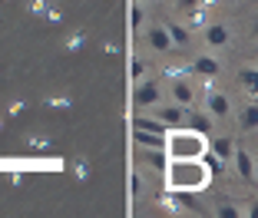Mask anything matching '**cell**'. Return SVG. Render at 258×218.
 Returning <instances> with one entry per match:
<instances>
[{
  "instance_id": "1",
  "label": "cell",
  "mask_w": 258,
  "mask_h": 218,
  "mask_svg": "<svg viewBox=\"0 0 258 218\" xmlns=\"http://www.w3.org/2000/svg\"><path fill=\"white\" fill-rule=\"evenodd\" d=\"M162 179L169 192H202L212 182V169L205 166V159H169Z\"/></svg>"
},
{
  "instance_id": "2",
  "label": "cell",
  "mask_w": 258,
  "mask_h": 218,
  "mask_svg": "<svg viewBox=\"0 0 258 218\" xmlns=\"http://www.w3.org/2000/svg\"><path fill=\"white\" fill-rule=\"evenodd\" d=\"M209 135L189 126H175L166 132V156L169 159H205L209 156Z\"/></svg>"
},
{
  "instance_id": "3",
  "label": "cell",
  "mask_w": 258,
  "mask_h": 218,
  "mask_svg": "<svg viewBox=\"0 0 258 218\" xmlns=\"http://www.w3.org/2000/svg\"><path fill=\"white\" fill-rule=\"evenodd\" d=\"M162 99H166V93H162V86L156 83V80H139V83H133V103H136L139 113H149L152 106H159Z\"/></svg>"
},
{
  "instance_id": "4",
  "label": "cell",
  "mask_w": 258,
  "mask_h": 218,
  "mask_svg": "<svg viewBox=\"0 0 258 218\" xmlns=\"http://www.w3.org/2000/svg\"><path fill=\"white\" fill-rule=\"evenodd\" d=\"M202 106L212 113V119L215 122H225V119H232V113H235V106H232V96H228L225 90H215L212 83H209V90H205V96H202Z\"/></svg>"
},
{
  "instance_id": "5",
  "label": "cell",
  "mask_w": 258,
  "mask_h": 218,
  "mask_svg": "<svg viewBox=\"0 0 258 218\" xmlns=\"http://www.w3.org/2000/svg\"><path fill=\"white\" fill-rule=\"evenodd\" d=\"M202 40H205V50H228L232 46V27L225 20H209L202 27Z\"/></svg>"
},
{
  "instance_id": "6",
  "label": "cell",
  "mask_w": 258,
  "mask_h": 218,
  "mask_svg": "<svg viewBox=\"0 0 258 218\" xmlns=\"http://www.w3.org/2000/svg\"><path fill=\"white\" fill-rule=\"evenodd\" d=\"M192 76H202L205 83H209V80H219L222 76V60L219 56H215V50H205V53H199V56H192Z\"/></svg>"
},
{
  "instance_id": "7",
  "label": "cell",
  "mask_w": 258,
  "mask_h": 218,
  "mask_svg": "<svg viewBox=\"0 0 258 218\" xmlns=\"http://www.w3.org/2000/svg\"><path fill=\"white\" fill-rule=\"evenodd\" d=\"M149 113L156 116L166 129H175V126H185V113H189V109L179 106V103H172V99H162L159 106H152Z\"/></svg>"
},
{
  "instance_id": "8",
  "label": "cell",
  "mask_w": 258,
  "mask_h": 218,
  "mask_svg": "<svg viewBox=\"0 0 258 218\" xmlns=\"http://www.w3.org/2000/svg\"><path fill=\"white\" fill-rule=\"evenodd\" d=\"M146 46L152 53H172L175 50L172 33H169L166 23H146Z\"/></svg>"
},
{
  "instance_id": "9",
  "label": "cell",
  "mask_w": 258,
  "mask_h": 218,
  "mask_svg": "<svg viewBox=\"0 0 258 218\" xmlns=\"http://www.w3.org/2000/svg\"><path fill=\"white\" fill-rule=\"evenodd\" d=\"M166 99H172V103L192 109V106H196V86H192V76H175V80H169V96Z\"/></svg>"
},
{
  "instance_id": "10",
  "label": "cell",
  "mask_w": 258,
  "mask_h": 218,
  "mask_svg": "<svg viewBox=\"0 0 258 218\" xmlns=\"http://www.w3.org/2000/svg\"><path fill=\"white\" fill-rule=\"evenodd\" d=\"M235 122L242 132H258V96H248L242 103V109L235 113Z\"/></svg>"
},
{
  "instance_id": "11",
  "label": "cell",
  "mask_w": 258,
  "mask_h": 218,
  "mask_svg": "<svg viewBox=\"0 0 258 218\" xmlns=\"http://www.w3.org/2000/svg\"><path fill=\"white\" fill-rule=\"evenodd\" d=\"M255 162L258 159L251 156V149H238L235 146V156H232V166H235V172H238V179L242 182H255Z\"/></svg>"
},
{
  "instance_id": "12",
  "label": "cell",
  "mask_w": 258,
  "mask_h": 218,
  "mask_svg": "<svg viewBox=\"0 0 258 218\" xmlns=\"http://www.w3.org/2000/svg\"><path fill=\"white\" fill-rule=\"evenodd\" d=\"M185 126L189 129H199V132H205V135H212L215 132V119H212V113L205 109V106H192L189 113H185Z\"/></svg>"
},
{
  "instance_id": "13",
  "label": "cell",
  "mask_w": 258,
  "mask_h": 218,
  "mask_svg": "<svg viewBox=\"0 0 258 218\" xmlns=\"http://www.w3.org/2000/svg\"><path fill=\"white\" fill-rule=\"evenodd\" d=\"M133 146H136V149H166V135L152 132V129L133 126Z\"/></svg>"
},
{
  "instance_id": "14",
  "label": "cell",
  "mask_w": 258,
  "mask_h": 218,
  "mask_svg": "<svg viewBox=\"0 0 258 218\" xmlns=\"http://www.w3.org/2000/svg\"><path fill=\"white\" fill-rule=\"evenodd\" d=\"M139 162H143L149 172L156 175H166V166H169V156L166 149H139Z\"/></svg>"
},
{
  "instance_id": "15",
  "label": "cell",
  "mask_w": 258,
  "mask_h": 218,
  "mask_svg": "<svg viewBox=\"0 0 258 218\" xmlns=\"http://www.w3.org/2000/svg\"><path fill=\"white\" fill-rule=\"evenodd\" d=\"M209 152L215 156V162H232V156H235V142H232L228 135H215L212 142H209Z\"/></svg>"
},
{
  "instance_id": "16",
  "label": "cell",
  "mask_w": 258,
  "mask_h": 218,
  "mask_svg": "<svg viewBox=\"0 0 258 218\" xmlns=\"http://www.w3.org/2000/svg\"><path fill=\"white\" fill-rule=\"evenodd\" d=\"M23 142H27V149H33V152L53 149V139H50L46 132H27V135H23Z\"/></svg>"
},
{
  "instance_id": "17",
  "label": "cell",
  "mask_w": 258,
  "mask_h": 218,
  "mask_svg": "<svg viewBox=\"0 0 258 218\" xmlns=\"http://www.w3.org/2000/svg\"><path fill=\"white\" fill-rule=\"evenodd\" d=\"M169 27V33H172V43H175V50H182V46H189V40H192V30L185 27V23H166Z\"/></svg>"
},
{
  "instance_id": "18",
  "label": "cell",
  "mask_w": 258,
  "mask_h": 218,
  "mask_svg": "<svg viewBox=\"0 0 258 218\" xmlns=\"http://www.w3.org/2000/svg\"><path fill=\"white\" fill-rule=\"evenodd\" d=\"M43 106L46 109H70V106H73V96H70V93H50V96H43Z\"/></svg>"
},
{
  "instance_id": "19",
  "label": "cell",
  "mask_w": 258,
  "mask_h": 218,
  "mask_svg": "<svg viewBox=\"0 0 258 218\" xmlns=\"http://www.w3.org/2000/svg\"><path fill=\"white\" fill-rule=\"evenodd\" d=\"M129 27H133V30H146V4H133V7H129Z\"/></svg>"
},
{
  "instance_id": "20",
  "label": "cell",
  "mask_w": 258,
  "mask_h": 218,
  "mask_svg": "<svg viewBox=\"0 0 258 218\" xmlns=\"http://www.w3.org/2000/svg\"><path fill=\"white\" fill-rule=\"evenodd\" d=\"M83 46H86V33H83V30L67 33V40H63V50H67V53H80Z\"/></svg>"
},
{
  "instance_id": "21",
  "label": "cell",
  "mask_w": 258,
  "mask_h": 218,
  "mask_svg": "<svg viewBox=\"0 0 258 218\" xmlns=\"http://www.w3.org/2000/svg\"><path fill=\"white\" fill-rule=\"evenodd\" d=\"M129 76H133V83H139V80H149V66H146V60L133 56V60H129Z\"/></svg>"
},
{
  "instance_id": "22",
  "label": "cell",
  "mask_w": 258,
  "mask_h": 218,
  "mask_svg": "<svg viewBox=\"0 0 258 218\" xmlns=\"http://www.w3.org/2000/svg\"><path fill=\"white\" fill-rule=\"evenodd\" d=\"M238 76H242V83L248 86L251 96H258V66H242V73H238Z\"/></svg>"
},
{
  "instance_id": "23",
  "label": "cell",
  "mask_w": 258,
  "mask_h": 218,
  "mask_svg": "<svg viewBox=\"0 0 258 218\" xmlns=\"http://www.w3.org/2000/svg\"><path fill=\"white\" fill-rule=\"evenodd\" d=\"M90 162L86 159H76V166H73V175H76V182H90Z\"/></svg>"
},
{
  "instance_id": "24",
  "label": "cell",
  "mask_w": 258,
  "mask_h": 218,
  "mask_svg": "<svg viewBox=\"0 0 258 218\" xmlns=\"http://www.w3.org/2000/svg\"><path fill=\"white\" fill-rule=\"evenodd\" d=\"M46 7H50V0H27V14L30 17H43Z\"/></svg>"
},
{
  "instance_id": "25",
  "label": "cell",
  "mask_w": 258,
  "mask_h": 218,
  "mask_svg": "<svg viewBox=\"0 0 258 218\" xmlns=\"http://www.w3.org/2000/svg\"><path fill=\"white\" fill-rule=\"evenodd\" d=\"M159 205H162L166 211H172V215H182V211H185V205L179 202V198H172V195H166V198H162Z\"/></svg>"
},
{
  "instance_id": "26",
  "label": "cell",
  "mask_w": 258,
  "mask_h": 218,
  "mask_svg": "<svg viewBox=\"0 0 258 218\" xmlns=\"http://www.w3.org/2000/svg\"><path fill=\"white\" fill-rule=\"evenodd\" d=\"M215 215L219 218H238V215H245V208H238V205H219Z\"/></svg>"
},
{
  "instance_id": "27",
  "label": "cell",
  "mask_w": 258,
  "mask_h": 218,
  "mask_svg": "<svg viewBox=\"0 0 258 218\" xmlns=\"http://www.w3.org/2000/svg\"><path fill=\"white\" fill-rule=\"evenodd\" d=\"M129 195H133V198H139V195H143V175H139V172H133V175H129Z\"/></svg>"
},
{
  "instance_id": "28",
  "label": "cell",
  "mask_w": 258,
  "mask_h": 218,
  "mask_svg": "<svg viewBox=\"0 0 258 218\" xmlns=\"http://www.w3.org/2000/svg\"><path fill=\"white\" fill-rule=\"evenodd\" d=\"M40 20H43V23H60V20H63V10H60V7H53V4H50V7H46V14L40 17Z\"/></svg>"
},
{
  "instance_id": "29",
  "label": "cell",
  "mask_w": 258,
  "mask_h": 218,
  "mask_svg": "<svg viewBox=\"0 0 258 218\" xmlns=\"http://www.w3.org/2000/svg\"><path fill=\"white\" fill-rule=\"evenodd\" d=\"M23 109H27V99H20V96L10 99V106H7V113H10V116H20Z\"/></svg>"
},
{
  "instance_id": "30",
  "label": "cell",
  "mask_w": 258,
  "mask_h": 218,
  "mask_svg": "<svg viewBox=\"0 0 258 218\" xmlns=\"http://www.w3.org/2000/svg\"><path fill=\"white\" fill-rule=\"evenodd\" d=\"M103 53H106V56H116V53H119V43H116V40H103Z\"/></svg>"
},
{
  "instance_id": "31",
  "label": "cell",
  "mask_w": 258,
  "mask_h": 218,
  "mask_svg": "<svg viewBox=\"0 0 258 218\" xmlns=\"http://www.w3.org/2000/svg\"><path fill=\"white\" fill-rule=\"evenodd\" d=\"M199 4H202V0H175L179 10H192V7H199Z\"/></svg>"
},
{
  "instance_id": "32",
  "label": "cell",
  "mask_w": 258,
  "mask_h": 218,
  "mask_svg": "<svg viewBox=\"0 0 258 218\" xmlns=\"http://www.w3.org/2000/svg\"><path fill=\"white\" fill-rule=\"evenodd\" d=\"M255 37H258V14H255Z\"/></svg>"
},
{
  "instance_id": "33",
  "label": "cell",
  "mask_w": 258,
  "mask_h": 218,
  "mask_svg": "<svg viewBox=\"0 0 258 218\" xmlns=\"http://www.w3.org/2000/svg\"><path fill=\"white\" fill-rule=\"evenodd\" d=\"M255 56H258V37H255Z\"/></svg>"
},
{
  "instance_id": "34",
  "label": "cell",
  "mask_w": 258,
  "mask_h": 218,
  "mask_svg": "<svg viewBox=\"0 0 258 218\" xmlns=\"http://www.w3.org/2000/svg\"><path fill=\"white\" fill-rule=\"evenodd\" d=\"M255 182H258V162H255Z\"/></svg>"
},
{
  "instance_id": "35",
  "label": "cell",
  "mask_w": 258,
  "mask_h": 218,
  "mask_svg": "<svg viewBox=\"0 0 258 218\" xmlns=\"http://www.w3.org/2000/svg\"><path fill=\"white\" fill-rule=\"evenodd\" d=\"M139 4H156V0H139Z\"/></svg>"
},
{
  "instance_id": "36",
  "label": "cell",
  "mask_w": 258,
  "mask_h": 218,
  "mask_svg": "<svg viewBox=\"0 0 258 218\" xmlns=\"http://www.w3.org/2000/svg\"><path fill=\"white\" fill-rule=\"evenodd\" d=\"M0 129H4V119H0Z\"/></svg>"
},
{
  "instance_id": "37",
  "label": "cell",
  "mask_w": 258,
  "mask_h": 218,
  "mask_svg": "<svg viewBox=\"0 0 258 218\" xmlns=\"http://www.w3.org/2000/svg\"><path fill=\"white\" fill-rule=\"evenodd\" d=\"M228 4H235V0H228Z\"/></svg>"
}]
</instances>
